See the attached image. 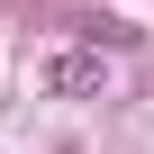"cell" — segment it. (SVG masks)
Returning <instances> with one entry per match:
<instances>
[{"label": "cell", "instance_id": "cell-1", "mask_svg": "<svg viewBox=\"0 0 154 154\" xmlns=\"http://www.w3.org/2000/svg\"><path fill=\"white\" fill-rule=\"evenodd\" d=\"M45 91H54V100H91V91H109L100 45H63V54H45Z\"/></svg>", "mask_w": 154, "mask_h": 154}]
</instances>
